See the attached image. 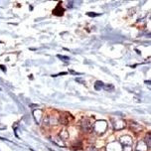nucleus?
<instances>
[{"instance_id": "nucleus-1", "label": "nucleus", "mask_w": 151, "mask_h": 151, "mask_svg": "<svg viewBox=\"0 0 151 151\" xmlns=\"http://www.w3.org/2000/svg\"><path fill=\"white\" fill-rule=\"evenodd\" d=\"M73 120H74V117H73V115L69 112H64L63 115H61V117H60V122L62 124H69Z\"/></svg>"}, {"instance_id": "nucleus-2", "label": "nucleus", "mask_w": 151, "mask_h": 151, "mask_svg": "<svg viewBox=\"0 0 151 151\" xmlns=\"http://www.w3.org/2000/svg\"><path fill=\"white\" fill-rule=\"evenodd\" d=\"M61 4H62V2H59L58 5H57V7L55 8V9L53 10V14H54V15H57V16H62V15L64 14L65 10L63 9V8H62Z\"/></svg>"}, {"instance_id": "nucleus-3", "label": "nucleus", "mask_w": 151, "mask_h": 151, "mask_svg": "<svg viewBox=\"0 0 151 151\" xmlns=\"http://www.w3.org/2000/svg\"><path fill=\"white\" fill-rule=\"evenodd\" d=\"M104 87V83H102L101 82H99V81H98V82H96V83H94V88H96V90H101V88Z\"/></svg>"}, {"instance_id": "nucleus-4", "label": "nucleus", "mask_w": 151, "mask_h": 151, "mask_svg": "<svg viewBox=\"0 0 151 151\" xmlns=\"http://www.w3.org/2000/svg\"><path fill=\"white\" fill-rule=\"evenodd\" d=\"M57 57H58L59 59H61V60H63L65 62H68L70 60V58L69 57H67V56H63V55H57Z\"/></svg>"}, {"instance_id": "nucleus-5", "label": "nucleus", "mask_w": 151, "mask_h": 151, "mask_svg": "<svg viewBox=\"0 0 151 151\" xmlns=\"http://www.w3.org/2000/svg\"><path fill=\"white\" fill-rule=\"evenodd\" d=\"M88 16H91V17H94V16H99V14H96V13H88Z\"/></svg>"}, {"instance_id": "nucleus-6", "label": "nucleus", "mask_w": 151, "mask_h": 151, "mask_svg": "<svg viewBox=\"0 0 151 151\" xmlns=\"http://www.w3.org/2000/svg\"><path fill=\"white\" fill-rule=\"evenodd\" d=\"M0 68L2 69V71H4V72L6 71V69H5V67H4V66H2V65H0Z\"/></svg>"}]
</instances>
